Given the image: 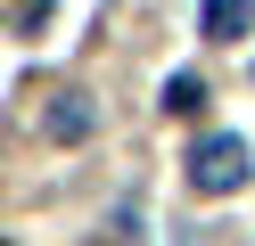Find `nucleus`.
Returning a JSON list of instances; mask_svg holds the SVG:
<instances>
[{"mask_svg":"<svg viewBox=\"0 0 255 246\" xmlns=\"http://www.w3.org/2000/svg\"><path fill=\"white\" fill-rule=\"evenodd\" d=\"M247 172H255V156H247V140H231V131H214V140L189 148V189H206V197L247 189Z\"/></svg>","mask_w":255,"mask_h":246,"instance_id":"1","label":"nucleus"},{"mask_svg":"<svg viewBox=\"0 0 255 246\" xmlns=\"http://www.w3.org/2000/svg\"><path fill=\"white\" fill-rule=\"evenodd\" d=\"M91 123H99V107H91L83 90H58L50 107H41V131H50V140H91Z\"/></svg>","mask_w":255,"mask_h":246,"instance_id":"2","label":"nucleus"},{"mask_svg":"<svg viewBox=\"0 0 255 246\" xmlns=\"http://www.w3.org/2000/svg\"><path fill=\"white\" fill-rule=\"evenodd\" d=\"M206 33L214 41H247L255 33V0H206Z\"/></svg>","mask_w":255,"mask_h":246,"instance_id":"3","label":"nucleus"},{"mask_svg":"<svg viewBox=\"0 0 255 246\" xmlns=\"http://www.w3.org/2000/svg\"><path fill=\"white\" fill-rule=\"evenodd\" d=\"M198 98H206V82H189V74H173V90H165V107H173V115H189V107H198Z\"/></svg>","mask_w":255,"mask_h":246,"instance_id":"4","label":"nucleus"}]
</instances>
